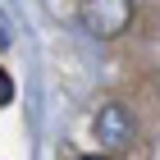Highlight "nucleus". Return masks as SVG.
Segmentation results:
<instances>
[{"label": "nucleus", "mask_w": 160, "mask_h": 160, "mask_svg": "<svg viewBox=\"0 0 160 160\" xmlns=\"http://www.w3.org/2000/svg\"><path fill=\"white\" fill-rule=\"evenodd\" d=\"M78 23L96 41H114L133 23V0H78Z\"/></svg>", "instance_id": "nucleus-1"}, {"label": "nucleus", "mask_w": 160, "mask_h": 160, "mask_svg": "<svg viewBox=\"0 0 160 160\" xmlns=\"http://www.w3.org/2000/svg\"><path fill=\"white\" fill-rule=\"evenodd\" d=\"M96 142L105 151H123V147H133V137H137V123H133V114L123 110L119 101H105L96 110Z\"/></svg>", "instance_id": "nucleus-2"}, {"label": "nucleus", "mask_w": 160, "mask_h": 160, "mask_svg": "<svg viewBox=\"0 0 160 160\" xmlns=\"http://www.w3.org/2000/svg\"><path fill=\"white\" fill-rule=\"evenodd\" d=\"M5 105H14V78L0 69V110H5Z\"/></svg>", "instance_id": "nucleus-3"}, {"label": "nucleus", "mask_w": 160, "mask_h": 160, "mask_svg": "<svg viewBox=\"0 0 160 160\" xmlns=\"http://www.w3.org/2000/svg\"><path fill=\"white\" fill-rule=\"evenodd\" d=\"M5 46H9V32H5V23H0V50H5Z\"/></svg>", "instance_id": "nucleus-4"}, {"label": "nucleus", "mask_w": 160, "mask_h": 160, "mask_svg": "<svg viewBox=\"0 0 160 160\" xmlns=\"http://www.w3.org/2000/svg\"><path fill=\"white\" fill-rule=\"evenodd\" d=\"M78 160H110V156H78Z\"/></svg>", "instance_id": "nucleus-5"}]
</instances>
